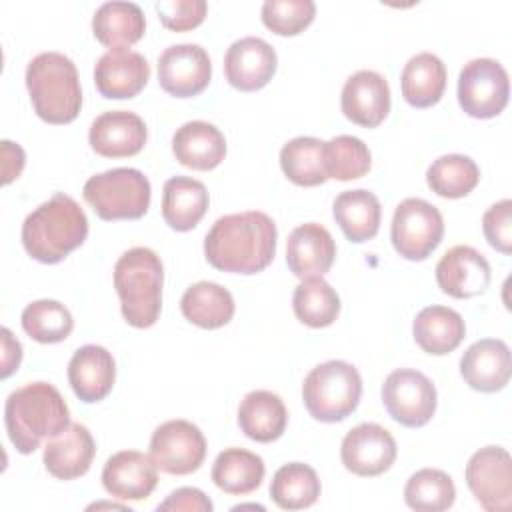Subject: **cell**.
Listing matches in <instances>:
<instances>
[{"instance_id":"ee69618b","label":"cell","mask_w":512,"mask_h":512,"mask_svg":"<svg viewBox=\"0 0 512 512\" xmlns=\"http://www.w3.org/2000/svg\"><path fill=\"white\" fill-rule=\"evenodd\" d=\"M210 498L198 488H178L168 494L164 502L158 504V510H184V512H212Z\"/></svg>"},{"instance_id":"60d3db41","label":"cell","mask_w":512,"mask_h":512,"mask_svg":"<svg viewBox=\"0 0 512 512\" xmlns=\"http://www.w3.org/2000/svg\"><path fill=\"white\" fill-rule=\"evenodd\" d=\"M260 14L274 34L296 36L314 20L316 4L312 0H266Z\"/></svg>"},{"instance_id":"8992f818","label":"cell","mask_w":512,"mask_h":512,"mask_svg":"<svg viewBox=\"0 0 512 512\" xmlns=\"http://www.w3.org/2000/svg\"><path fill=\"white\" fill-rule=\"evenodd\" d=\"M362 394L360 372L344 360H328L314 366L302 384V400L308 414L320 422L348 418Z\"/></svg>"},{"instance_id":"d6a6232c","label":"cell","mask_w":512,"mask_h":512,"mask_svg":"<svg viewBox=\"0 0 512 512\" xmlns=\"http://www.w3.org/2000/svg\"><path fill=\"white\" fill-rule=\"evenodd\" d=\"M264 460L244 448L222 450L212 464V482L226 494L244 496L264 480Z\"/></svg>"},{"instance_id":"603a6c76","label":"cell","mask_w":512,"mask_h":512,"mask_svg":"<svg viewBox=\"0 0 512 512\" xmlns=\"http://www.w3.org/2000/svg\"><path fill=\"white\" fill-rule=\"evenodd\" d=\"M116 378V364L104 346L86 344L78 348L68 362V382L82 402L104 400Z\"/></svg>"},{"instance_id":"83f0119b","label":"cell","mask_w":512,"mask_h":512,"mask_svg":"<svg viewBox=\"0 0 512 512\" xmlns=\"http://www.w3.org/2000/svg\"><path fill=\"white\" fill-rule=\"evenodd\" d=\"M412 334L424 352L444 356L460 346L466 334V324L456 310L434 304L422 308L416 314L412 322Z\"/></svg>"},{"instance_id":"9a60e30c","label":"cell","mask_w":512,"mask_h":512,"mask_svg":"<svg viewBox=\"0 0 512 512\" xmlns=\"http://www.w3.org/2000/svg\"><path fill=\"white\" fill-rule=\"evenodd\" d=\"M276 50L258 36L232 42L224 54V74L230 86L242 92L264 88L276 72Z\"/></svg>"},{"instance_id":"7402d4cb","label":"cell","mask_w":512,"mask_h":512,"mask_svg":"<svg viewBox=\"0 0 512 512\" xmlns=\"http://www.w3.org/2000/svg\"><path fill=\"white\" fill-rule=\"evenodd\" d=\"M336 258L332 234L318 222L296 226L286 242V264L298 278L324 276Z\"/></svg>"},{"instance_id":"1f68e13d","label":"cell","mask_w":512,"mask_h":512,"mask_svg":"<svg viewBox=\"0 0 512 512\" xmlns=\"http://www.w3.org/2000/svg\"><path fill=\"white\" fill-rule=\"evenodd\" d=\"M232 294L216 282H196L182 294L180 310L184 318L200 328L214 330L226 326L234 316Z\"/></svg>"},{"instance_id":"7a4b0ae2","label":"cell","mask_w":512,"mask_h":512,"mask_svg":"<svg viewBox=\"0 0 512 512\" xmlns=\"http://www.w3.org/2000/svg\"><path fill=\"white\" fill-rule=\"evenodd\" d=\"M4 424L20 454H32L42 440L54 438L70 426V410L58 388L30 382L6 398Z\"/></svg>"},{"instance_id":"f35d334b","label":"cell","mask_w":512,"mask_h":512,"mask_svg":"<svg viewBox=\"0 0 512 512\" xmlns=\"http://www.w3.org/2000/svg\"><path fill=\"white\" fill-rule=\"evenodd\" d=\"M24 332L40 344H56L70 336L74 320L70 310L58 300H36L22 310Z\"/></svg>"},{"instance_id":"30bf717a","label":"cell","mask_w":512,"mask_h":512,"mask_svg":"<svg viewBox=\"0 0 512 512\" xmlns=\"http://www.w3.org/2000/svg\"><path fill=\"white\" fill-rule=\"evenodd\" d=\"M382 404L398 424L420 428L436 412V388L426 374L414 368H398L382 384Z\"/></svg>"},{"instance_id":"44dd1931","label":"cell","mask_w":512,"mask_h":512,"mask_svg":"<svg viewBox=\"0 0 512 512\" xmlns=\"http://www.w3.org/2000/svg\"><path fill=\"white\" fill-rule=\"evenodd\" d=\"M512 372L510 348L504 340L482 338L466 348L460 358V374L478 392L502 390Z\"/></svg>"},{"instance_id":"f1b7e54d","label":"cell","mask_w":512,"mask_h":512,"mask_svg":"<svg viewBox=\"0 0 512 512\" xmlns=\"http://www.w3.org/2000/svg\"><path fill=\"white\" fill-rule=\"evenodd\" d=\"M332 212L344 236L354 244L366 242L378 234L382 206L370 190L356 188L340 192L334 200Z\"/></svg>"},{"instance_id":"ba28073f","label":"cell","mask_w":512,"mask_h":512,"mask_svg":"<svg viewBox=\"0 0 512 512\" xmlns=\"http://www.w3.org/2000/svg\"><path fill=\"white\" fill-rule=\"evenodd\" d=\"M442 236L444 220L434 204L422 198H406L396 206L390 226V240L402 258H428L440 244Z\"/></svg>"},{"instance_id":"52a82bcc","label":"cell","mask_w":512,"mask_h":512,"mask_svg":"<svg viewBox=\"0 0 512 512\" xmlns=\"http://www.w3.org/2000/svg\"><path fill=\"white\" fill-rule=\"evenodd\" d=\"M82 194L102 220H136L146 214L152 188L140 170L112 168L90 176Z\"/></svg>"},{"instance_id":"8d00e7d4","label":"cell","mask_w":512,"mask_h":512,"mask_svg":"<svg viewBox=\"0 0 512 512\" xmlns=\"http://www.w3.org/2000/svg\"><path fill=\"white\" fill-rule=\"evenodd\" d=\"M478 180L480 170L476 162L464 154H444L426 172L430 190L442 198H462L476 188Z\"/></svg>"},{"instance_id":"4dcf8cb0","label":"cell","mask_w":512,"mask_h":512,"mask_svg":"<svg viewBox=\"0 0 512 512\" xmlns=\"http://www.w3.org/2000/svg\"><path fill=\"white\" fill-rule=\"evenodd\" d=\"M402 96L414 108H430L440 102L446 88V66L432 52L412 56L400 76Z\"/></svg>"},{"instance_id":"e0dca14e","label":"cell","mask_w":512,"mask_h":512,"mask_svg":"<svg viewBox=\"0 0 512 512\" xmlns=\"http://www.w3.org/2000/svg\"><path fill=\"white\" fill-rule=\"evenodd\" d=\"M150 66L140 52L130 48H112L104 52L94 66V84L104 98H134L148 82Z\"/></svg>"},{"instance_id":"836d02e7","label":"cell","mask_w":512,"mask_h":512,"mask_svg":"<svg viewBox=\"0 0 512 512\" xmlns=\"http://www.w3.org/2000/svg\"><path fill=\"white\" fill-rule=\"evenodd\" d=\"M270 496L282 510L310 508L320 496V478L316 470L304 462H290L276 470Z\"/></svg>"},{"instance_id":"5b68a950","label":"cell","mask_w":512,"mask_h":512,"mask_svg":"<svg viewBox=\"0 0 512 512\" xmlns=\"http://www.w3.org/2000/svg\"><path fill=\"white\" fill-rule=\"evenodd\" d=\"M26 88L34 112L48 124H68L82 108L76 64L60 52H40L30 60Z\"/></svg>"},{"instance_id":"5bb4252c","label":"cell","mask_w":512,"mask_h":512,"mask_svg":"<svg viewBox=\"0 0 512 512\" xmlns=\"http://www.w3.org/2000/svg\"><path fill=\"white\" fill-rule=\"evenodd\" d=\"M396 452L394 436L374 422L354 426L340 446L344 468L356 476H378L386 472L394 464Z\"/></svg>"},{"instance_id":"f6af8a7d","label":"cell","mask_w":512,"mask_h":512,"mask_svg":"<svg viewBox=\"0 0 512 512\" xmlns=\"http://www.w3.org/2000/svg\"><path fill=\"white\" fill-rule=\"evenodd\" d=\"M2 158V182L10 184L14 178L20 176L24 168V150L10 140H2Z\"/></svg>"},{"instance_id":"484cf974","label":"cell","mask_w":512,"mask_h":512,"mask_svg":"<svg viewBox=\"0 0 512 512\" xmlns=\"http://www.w3.org/2000/svg\"><path fill=\"white\" fill-rule=\"evenodd\" d=\"M208 190L190 176H172L162 188V218L176 232L192 230L208 210Z\"/></svg>"},{"instance_id":"4316f807","label":"cell","mask_w":512,"mask_h":512,"mask_svg":"<svg viewBox=\"0 0 512 512\" xmlns=\"http://www.w3.org/2000/svg\"><path fill=\"white\" fill-rule=\"evenodd\" d=\"M288 424V412L282 398L270 390H252L238 408V426L254 442L278 440Z\"/></svg>"},{"instance_id":"e575fe53","label":"cell","mask_w":512,"mask_h":512,"mask_svg":"<svg viewBox=\"0 0 512 512\" xmlns=\"http://www.w3.org/2000/svg\"><path fill=\"white\" fill-rule=\"evenodd\" d=\"M296 318L310 328L330 326L340 314V298L336 290L322 278H304L292 294Z\"/></svg>"},{"instance_id":"8fae6325","label":"cell","mask_w":512,"mask_h":512,"mask_svg":"<svg viewBox=\"0 0 512 512\" xmlns=\"http://www.w3.org/2000/svg\"><path fill=\"white\" fill-rule=\"evenodd\" d=\"M466 484L488 512L512 508V458L502 446H484L466 464Z\"/></svg>"},{"instance_id":"ffe728a7","label":"cell","mask_w":512,"mask_h":512,"mask_svg":"<svg viewBox=\"0 0 512 512\" xmlns=\"http://www.w3.org/2000/svg\"><path fill=\"white\" fill-rule=\"evenodd\" d=\"M436 282L452 298H472L490 284V264L472 246L450 248L436 264Z\"/></svg>"},{"instance_id":"ac0fdd59","label":"cell","mask_w":512,"mask_h":512,"mask_svg":"<svg viewBox=\"0 0 512 512\" xmlns=\"http://www.w3.org/2000/svg\"><path fill=\"white\" fill-rule=\"evenodd\" d=\"M342 112L348 120L364 128H376L390 112V86L374 70L354 72L340 96Z\"/></svg>"},{"instance_id":"4fadbf2b","label":"cell","mask_w":512,"mask_h":512,"mask_svg":"<svg viewBox=\"0 0 512 512\" xmlns=\"http://www.w3.org/2000/svg\"><path fill=\"white\" fill-rule=\"evenodd\" d=\"M212 78V62L200 44L168 46L158 58V82L176 98L198 96Z\"/></svg>"},{"instance_id":"d590c367","label":"cell","mask_w":512,"mask_h":512,"mask_svg":"<svg viewBox=\"0 0 512 512\" xmlns=\"http://www.w3.org/2000/svg\"><path fill=\"white\" fill-rule=\"evenodd\" d=\"M324 142L314 136L288 140L280 150V166L286 178L298 186H318L328 180L324 172Z\"/></svg>"},{"instance_id":"9c48e42d","label":"cell","mask_w":512,"mask_h":512,"mask_svg":"<svg viewBox=\"0 0 512 512\" xmlns=\"http://www.w3.org/2000/svg\"><path fill=\"white\" fill-rule=\"evenodd\" d=\"M510 96L508 72L494 58H474L458 76V102L472 118L498 116Z\"/></svg>"},{"instance_id":"d6986e66","label":"cell","mask_w":512,"mask_h":512,"mask_svg":"<svg viewBox=\"0 0 512 512\" xmlns=\"http://www.w3.org/2000/svg\"><path fill=\"white\" fill-rule=\"evenodd\" d=\"M148 138L144 120L128 110H110L90 124L88 140L104 158H126L138 154Z\"/></svg>"},{"instance_id":"bcb514c9","label":"cell","mask_w":512,"mask_h":512,"mask_svg":"<svg viewBox=\"0 0 512 512\" xmlns=\"http://www.w3.org/2000/svg\"><path fill=\"white\" fill-rule=\"evenodd\" d=\"M2 378H8L14 370H18L22 360V346L12 338L8 328H2Z\"/></svg>"},{"instance_id":"7bdbcfd3","label":"cell","mask_w":512,"mask_h":512,"mask_svg":"<svg viewBox=\"0 0 512 512\" xmlns=\"http://www.w3.org/2000/svg\"><path fill=\"white\" fill-rule=\"evenodd\" d=\"M482 230L492 248L502 254L512 252V200L492 204L482 216Z\"/></svg>"},{"instance_id":"f546056e","label":"cell","mask_w":512,"mask_h":512,"mask_svg":"<svg viewBox=\"0 0 512 512\" xmlns=\"http://www.w3.org/2000/svg\"><path fill=\"white\" fill-rule=\"evenodd\" d=\"M146 18L134 2H104L92 16V32L96 40L112 48H128L144 36Z\"/></svg>"},{"instance_id":"7c38bea8","label":"cell","mask_w":512,"mask_h":512,"mask_svg":"<svg viewBox=\"0 0 512 512\" xmlns=\"http://www.w3.org/2000/svg\"><path fill=\"white\" fill-rule=\"evenodd\" d=\"M150 456L162 472L186 476L202 466L206 458V438L200 428L188 420H168L154 430Z\"/></svg>"},{"instance_id":"3957f363","label":"cell","mask_w":512,"mask_h":512,"mask_svg":"<svg viewBox=\"0 0 512 512\" xmlns=\"http://www.w3.org/2000/svg\"><path fill=\"white\" fill-rule=\"evenodd\" d=\"M88 236V218L80 204L56 192L50 200L34 208L22 224V244L28 256L44 264L64 260L72 250L82 246Z\"/></svg>"},{"instance_id":"277c9868","label":"cell","mask_w":512,"mask_h":512,"mask_svg":"<svg viewBox=\"0 0 512 512\" xmlns=\"http://www.w3.org/2000/svg\"><path fill=\"white\" fill-rule=\"evenodd\" d=\"M164 266L160 256L136 246L126 250L114 266V288L120 298L124 320L134 328L156 324L162 308Z\"/></svg>"},{"instance_id":"d4e9b609","label":"cell","mask_w":512,"mask_h":512,"mask_svg":"<svg viewBox=\"0 0 512 512\" xmlns=\"http://www.w3.org/2000/svg\"><path fill=\"white\" fill-rule=\"evenodd\" d=\"M172 152L186 168L212 170L226 156V138L214 124L192 120L174 132Z\"/></svg>"},{"instance_id":"2e32d148","label":"cell","mask_w":512,"mask_h":512,"mask_svg":"<svg viewBox=\"0 0 512 512\" xmlns=\"http://www.w3.org/2000/svg\"><path fill=\"white\" fill-rule=\"evenodd\" d=\"M158 484V466L150 454L122 450L112 454L102 470L104 490L118 500H146Z\"/></svg>"},{"instance_id":"ab89813d","label":"cell","mask_w":512,"mask_h":512,"mask_svg":"<svg viewBox=\"0 0 512 512\" xmlns=\"http://www.w3.org/2000/svg\"><path fill=\"white\" fill-rule=\"evenodd\" d=\"M324 172L328 178L336 180H354L364 176L370 170V150L368 146L348 134L334 136L324 142Z\"/></svg>"},{"instance_id":"b9f144b4","label":"cell","mask_w":512,"mask_h":512,"mask_svg":"<svg viewBox=\"0 0 512 512\" xmlns=\"http://www.w3.org/2000/svg\"><path fill=\"white\" fill-rule=\"evenodd\" d=\"M154 8L168 30L184 32L202 24L208 4L204 0H162L156 2Z\"/></svg>"},{"instance_id":"cb8c5ba5","label":"cell","mask_w":512,"mask_h":512,"mask_svg":"<svg viewBox=\"0 0 512 512\" xmlns=\"http://www.w3.org/2000/svg\"><path fill=\"white\" fill-rule=\"evenodd\" d=\"M96 454V444L84 424H70L44 446V466L58 480H74L88 472Z\"/></svg>"},{"instance_id":"74e56055","label":"cell","mask_w":512,"mask_h":512,"mask_svg":"<svg viewBox=\"0 0 512 512\" xmlns=\"http://www.w3.org/2000/svg\"><path fill=\"white\" fill-rule=\"evenodd\" d=\"M456 500L452 478L438 468H422L414 472L404 486V502L412 510L442 512Z\"/></svg>"},{"instance_id":"6da1fadb","label":"cell","mask_w":512,"mask_h":512,"mask_svg":"<svg viewBox=\"0 0 512 512\" xmlns=\"http://www.w3.org/2000/svg\"><path fill=\"white\" fill-rule=\"evenodd\" d=\"M276 224L258 210L218 218L204 238V256L216 270L262 272L276 254Z\"/></svg>"}]
</instances>
